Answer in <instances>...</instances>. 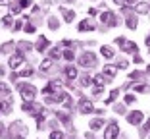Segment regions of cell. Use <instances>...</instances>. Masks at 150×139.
<instances>
[{
  "label": "cell",
  "instance_id": "obj_1",
  "mask_svg": "<svg viewBox=\"0 0 150 139\" xmlns=\"http://www.w3.org/2000/svg\"><path fill=\"white\" fill-rule=\"evenodd\" d=\"M19 91H21V97L25 99V101H33L37 95V89L33 87V85H19Z\"/></svg>",
  "mask_w": 150,
  "mask_h": 139
},
{
  "label": "cell",
  "instance_id": "obj_2",
  "mask_svg": "<svg viewBox=\"0 0 150 139\" xmlns=\"http://www.w3.org/2000/svg\"><path fill=\"white\" fill-rule=\"evenodd\" d=\"M118 133H119V126L115 122H110V126L104 131V139H118Z\"/></svg>",
  "mask_w": 150,
  "mask_h": 139
},
{
  "label": "cell",
  "instance_id": "obj_3",
  "mask_svg": "<svg viewBox=\"0 0 150 139\" xmlns=\"http://www.w3.org/2000/svg\"><path fill=\"white\" fill-rule=\"evenodd\" d=\"M8 64H10V68H12V70H18L19 66L23 64V54H21V52L12 54V56H10V62H8Z\"/></svg>",
  "mask_w": 150,
  "mask_h": 139
},
{
  "label": "cell",
  "instance_id": "obj_4",
  "mask_svg": "<svg viewBox=\"0 0 150 139\" xmlns=\"http://www.w3.org/2000/svg\"><path fill=\"white\" fill-rule=\"evenodd\" d=\"M81 66L83 68H89V66H94V62H96V56L92 54V52H85V54L81 56Z\"/></svg>",
  "mask_w": 150,
  "mask_h": 139
},
{
  "label": "cell",
  "instance_id": "obj_5",
  "mask_svg": "<svg viewBox=\"0 0 150 139\" xmlns=\"http://www.w3.org/2000/svg\"><path fill=\"white\" fill-rule=\"evenodd\" d=\"M100 19L104 23H108V25H115L118 23V19H115L114 12H110V10H106V12H102V16H100Z\"/></svg>",
  "mask_w": 150,
  "mask_h": 139
},
{
  "label": "cell",
  "instance_id": "obj_6",
  "mask_svg": "<svg viewBox=\"0 0 150 139\" xmlns=\"http://www.w3.org/2000/svg\"><path fill=\"white\" fill-rule=\"evenodd\" d=\"M142 112L141 110H135V112H131V114L127 116V120H129V124H133V126H137V124H141L142 122Z\"/></svg>",
  "mask_w": 150,
  "mask_h": 139
},
{
  "label": "cell",
  "instance_id": "obj_7",
  "mask_svg": "<svg viewBox=\"0 0 150 139\" xmlns=\"http://www.w3.org/2000/svg\"><path fill=\"white\" fill-rule=\"evenodd\" d=\"M23 110H25V112H29V114H39V112H41V106H39V104H33V102L31 101H25V104H23Z\"/></svg>",
  "mask_w": 150,
  "mask_h": 139
},
{
  "label": "cell",
  "instance_id": "obj_8",
  "mask_svg": "<svg viewBox=\"0 0 150 139\" xmlns=\"http://www.w3.org/2000/svg\"><path fill=\"white\" fill-rule=\"evenodd\" d=\"M115 72H118V68H115V66H104V75H106V81H112V79L115 77Z\"/></svg>",
  "mask_w": 150,
  "mask_h": 139
},
{
  "label": "cell",
  "instance_id": "obj_9",
  "mask_svg": "<svg viewBox=\"0 0 150 139\" xmlns=\"http://www.w3.org/2000/svg\"><path fill=\"white\" fill-rule=\"evenodd\" d=\"M79 110H81L83 114H89V112L94 110V106H92L91 101H81V102H79Z\"/></svg>",
  "mask_w": 150,
  "mask_h": 139
},
{
  "label": "cell",
  "instance_id": "obj_10",
  "mask_svg": "<svg viewBox=\"0 0 150 139\" xmlns=\"http://www.w3.org/2000/svg\"><path fill=\"white\" fill-rule=\"evenodd\" d=\"M89 29H92V23L89 21V19H83V21L79 23V31H89Z\"/></svg>",
  "mask_w": 150,
  "mask_h": 139
},
{
  "label": "cell",
  "instance_id": "obj_11",
  "mask_svg": "<svg viewBox=\"0 0 150 139\" xmlns=\"http://www.w3.org/2000/svg\"><path fill=\"white\" fill-rule=\"evenodd\" d=\"M46 46H48V39L41 37V39H39V43H37V50H41V52H42Z\"/></svg>",
  "mask_w": 150,
  "mask_h": 139
},
{
  "label": "cell",
  "instance_id": "obj_12",
  "mask_svg": "<svg viewBox=\"0 0 150 139\" xmlns=\"http://www.w3.org/2000/svg\"><path fill=\"white\" fill-rule=\"evenodd\" d=\"M104 81H106L104 75H94V77H92V83H94L96 87H102V85H104Z\"/></svg>",
  "mask_w": 150,
  "mask_h": 139
},
{
  "label": "cell",
  "instance_id": "obj_13",
  "mask_svg": "<svg viewBox=\"0 0 150 139\" xmlns=\"http://www.w3.org/2000/svg\"><path fill=\"white\" fill-rule=\"evenodd\" d=\"M100 52H102V56H106V58H112V56H114V50H112L110 46H102Z\"/></svg>",
  "mask_w": 150,
  "mask_h": 139
},
{
  "label": "cell",
  "instance_id": "obj_14",
  "mask_svg": "<svg viewBox=\"0 0 150 139\" xmlns=\"http://www.w3.org/2000/svg\"><path fill=\"white\" fill-rule=\"evenodd\" d=\"M118 95H119V91H118V89H114V91L110 93V97L106 99V104H110V102H114L115 99H118Z\"/></svg>",
  "mask_w": 150,
  "mask_h": 139
},
{
  "label": "cell",
  "instance_id": "obj_15",
  "mask_svg": "<svg viewBox=\"0 0 150 139\" xmlns=\"http://www.w3.org/2000/svg\"><path fill=\"white\" fill-rule=\"evenodd\" d=\"M123 50H125V52H137V45H135V43H125Z\"/></svg>",
  "mask_w": 150,
  "mask_h": 139
},
{
  "label": "cell",
  "instance_id": "obj_16",
  "mask_svg": "<svg viewBox=\"0 0 150 139\" xmlns=\"http://www.w3.org/2000/svg\"><path fill=\"white\" fill-rule=\"evenodd\" d=\"M102 124H104V122L100 120V118H96V120L91 122V128H92V130H100V128H102Z\"/></svg>",
  "mask_w": 150,
  "mask_h": 139
},
{
  "label": "cell",
  "instance_id": "obj_17",
  "mask_svg": "<svg viewBox=\"0 0 150 139\" xmlns=\"http://www.w3.org/2000/svg\"><path fill=\"white\" fill-rule=\"evenodd\" d=\"M48 87L52 89V93H56V91H60V89H62V83H60V81H50Z\"/></svg>",
  "mask_w": 150,
  "mask_h": 139
},
{
  "label": "cell",
  "instance_id": "obj_18",
  "mask_svg": "<svg viewBox=\"0 0 150 139\" xmlns=\"http://www.w3.org/2000/svg\"><path fill=\"white\" fill-rule=\"evenodd\" d=\"M50 66H52V60H50V58H44V60L41 62V70H42V72H44V70H48Z\"/></svg>",
  "mask_w": 150,
  "mask_h": 139
},
{
  "label": "cell",
  "instance_id": "obj_19",
  "mask_svg": "<svg viewBox=\"0 0 150 139\" xmlns=\"http://www.w3.org/2000/svg\"><path fill=\"white\" fill-rule=\"evenodd\" d=\"M65 75H68V77H77V68H68L65 70Z\"/></svg>",
  "mask_w": 150,
  "mask_h": 139
},
{
  "label": "cell",
  "instance_id": "obj_20",
  "mask_svg": "<svg viewBox=\"0 0 150 139\" xmlns=\"http://www.w3.org/2000/svg\"><path fill=\"white\" fill-rule=\"evenodd\" d=\"M146 10H148V4H146V2H141V4H137V12H139V14H144Z\"/></svg>",
  "mask_w": 150,
  "mask_h": 139
},
{
  "label": "cell",
  "instance_id": "obj_21",
  "mask_svg": "<svg viewBox=\"0 0 150 139\" xmlns=\"http://www.w3.org/2000/svg\"><path fill=\"white\" fill-rule=\"evenodd\" d=\"M31 74H33V68H25L21 74H18V75H19V77H29Z\"/></svg>",
  "mask_w": 150,
  "mask_h": 139
},
{
  "label": "cell",
  "instance_id": "obj_22",
  "mask_svg": "<svg viewBox=\"0 0 150 139\" xmlns=\"http://www.w3.org/2000/svg\"><path fill=\"white\" fill-rule=\"evenodd\" d=\"M50 139H64V133H62V131H52V133H50Z\"/></svg>",
  "mask_w": 150,
  "mask_h": 139
},
{
  "label": "cell",
  "instance_id": "obj_23",
  "mask_svg": "<svg viewBox=\"0 0 150 139\" xmlns=\"http://www.w3.org/2000/svg\"><path fill=\"white\" fill-rule=\"evenodd\" d=\"M91 81H92V79L89 77V75H85V77H81V85H83V87H87V85H91Z\"/></svg>",
  "mask_w": 150,
  "mask_h": 139
},
{
  "label": "cell",
  "instance_id": "obj_24",
  "mask_svg": "<svg viewBox=\"0 0 150 139\" xmlns=\"http://www.w3.org/2000/svg\"><path fill=\"white\" fill-rule=\"evenodd\" d=\"M0 93H2V95H10V89H8L6 83H0Z\"/></svg>",
  "mask_w": 150,
  "mask_h": 139
},
{
  "label": "cell",
  "instance_id": "obj_25",
  "mask_svg": "<svg viewBox=\"0 0 150 139\" xmlns=\"http://www.w3.org/2000/svg\"><path fill=\"white\" fill-rule=\"evenodd\" d=\"M0 110H2V112H8L10 110V102H0Z\"/></svg>",
  "mask_w": 150,
  "mask_h": 139
},
{
  "label": "cell",
  "instance_id": "obj_26",
  "mask_svg": "<svg viewBox=\"0 0 150 139\" xmlns=\"http://www.w3.org/2000/svg\"><path fill=\"white\" fill-rule=\"evenodd\" d=\"M135 91H137V93H146V91H148V87H146V85H137Z\"/></svg>",
  "mask_w": 150,
  "mask_h": 139
},
{
  "label": "cell",
  "instance_id": "obj_27",
  "mask_svg": "<svg viewBox=\"0 0 150 139\" xmlns=\"http://www.w3.org/2000/svg\"><path fill=\"white\" fill-rule=\"evenodd\" d=\"M73 56H75V54H73L71 50H65L64 52V58H65V60H73Z\"/></svg>",
  "mask_w": 150,
  "mask_h": 139
},
{
  "label": "cell",
  "instance_id": "obj_28",
  "mask_svg": "<svg viewBox=\"0 0 150 139\" xmlns=\"http://www.w3.org/2000/svg\"><path fill=\"white\" fill-rule=\"evenodd\" d=\"M73 16H75L73 12H65V21H68V23H71V21H73Z\"/></svg>",
  "mask_w": 150,
  "mask_h": 139
},
{
  "label": "cell",
  "instance_id": "obj_29",
  "mask_svg": "<svg viewBox=\"0 0 150 139\" xmlns=\"http://www.w3.org/2000/svg\"><path fill=\"white\" fill-rule=\"evenodd\" d=\"M37 122H39V128H41V124L44 122V114H42V112H39V114H37Z\"/></svg>",
  "mask_w": 150,
  "mask_h": 139
},
{
  "label": "cell",
  "instance_id": "obj_30",
  "mask_svg": "<svg viewBox=\"0 0 150 139\" xmlns=\"http://www.w3.org/2000/svg\"><path fill=\"white\" fill-rule=\"evenodd\" d=\"M2 23H4V25H12V16H6V18L2 19Z\"/></svg>",
  "mask_w": 150,
  "mask_h": 139
},
{
  "label": "cell",
  "instance_id": "obj_31",
  "mask_svg": "<svg viewBox=\"0 0 150 139\" xmlns=\"http://www.w3.org/2000/svg\"><path fill=\"white\" fill-rule=\"evenodd\" d=\"M50 56H52V58H60V50H58V48H52Z\"/></svg>",
  "mask_w": 150,
  "mask_h": 139
},
{
  "label": "cell",
  "instance_id": "obj_32",
  "mask_svg": "<svg viewBox=\"0 0 150 139\" xmlns=\"http://www.w3.org/2000/svg\"><path fill=\"white\" fill-rule=\"evenodd\" d=\"M25 33H35V27H33L31 23H27V25H25Z\"/></svg>",
  "mask_w": 150,
  "mask_h": 139
},
{
  "label": "cell",
  "instance_id": "obj_33",
  "mask_svg": "<svg viewBox=\"0 0 150 139\" xmlns=\"http://www.w3.org/2000/svg\"><path fill=\"white\" fill-rule=\"evenodd\" d=\"M27 48H31V45H27V43H19V50H27Z\"/></svg>",
  "mask_w": 150,
  "mask_h": 139
},
{
  "label": "cell",
  "instance_id": "obj_34",
  "mask_svg": "<svg viewBox=\"0 0 150 139\" xmlns=\"http://www.w3.org/2000/svg\"><path fill=\"white\" fill-rule=\"evenodd\" d=\"M29 4H31V0H21V2H19V8H27Z\"/></svg>",
  "mask_w": 150,
  "mask_h": 139
},
{
  "label": "cell",
  "instance_id": "obj_35",
  "mask_svg": "<svg viewBox=\"0 0 150 139\" xmlns=\"http://www.w3.org/2000/svg\"><path fill=\"white\" fill-rule=\"evenodd\" d=\"M127 25H129V27H131V29H135V27H137V21H135V19L131 18V19H129V21H127Z\"/></svg>",
  "mask_w": 150,
  "mask_h": 139
},
{
  "label": "cell",
  "instance_id": "obj_36",
  "mask_svg": "<svg viewBox=\"0 0 150 139\" xmlns=\"http://www.w3.org/2000/svg\"><path fill=\"white\" fill-rule=\"evenodd\" d=\"M19 10H21V8H19V6H12V16L19 14Z\"/></svg>",
  "mask_w": 150,
  "mask_h": 139
},
{
  "label": "cell",
  "instance_id": "obj_37",
  "mask_svg": "<svg viewBox=\"0 0 150 139\" xmlns=\"http://www.w3.org/2000/svg\"><path fill=\"white\" fill-rule=\"evenodd\" d=\"M133 101H135V97H133V95H127V97H125V102H127V104H131Z\"/></svg>",
  "mask_w": 150,
  "mask_h": 139
},
{
  "label": "cell",
  "instance_id": "obj_38",
  "mask_svg": "<svg viewBox=\"0 0 150 139\" xmlns=\"http://www.w3.org/2000/svg\"><path fill=\"white\" fill-rule=\"evenodd\" d=\"M127 66H129V62H119V64H118V68L125 70V68H127Z\"/></svg>",
  "mask_w": 150,
  "mask_h": 139
},
{
  "label": "cell",
  "instance_id": "obj_39",
  "mask_svg": "<svg viewBox=\"0 0 150 139\" xmlns=\"http://www.w3.org/2000/svg\"><path fill=\"white\" fill-rule=\"evenodd\" d=\"M58 118H60V120H64V122H68V116H65V114H60V112H58Z\"/></svg>",
  "mask_w": 150,
  "mask_h": 139
},
{
  "label": "cell",
  "instance_id": "obj_40",
  "mask_svg": "<svg viewBox=\"0 0 150 139\" xmlns=\"http://www.w3.org/2000/svg\"><path fill=\"white\" fill-rule=\"evenodd\" d=\"M131 4H137V0H125V6H131Z\"/></svg>",
  "mask_w": 150,
  "mask_h": 139
},
{
  "label": "cell",
  "instance_id": "obj_41",
  "mask_svg": "<svg viewBox=\"0 0 150 139\" xmlns=\"http://www.w3.org/2000/svg\"><path fill=\"white\" fill-rule=\"evenodd\" d=\"M114 2H115L118 6H125V0H114Z\"/></svg>",
  "mask_w": 150,
  "mask_h": 139
},
{
  "label": "cell",
  "instance_id": "obj_42",
  "mask_svg": "<svg viewBox=\"0 0 150 139\" xmlns=\"http://www.w3.org/2000/svg\"><path fill=\"white\" fill-rule=\"evenodd\" d=\"M10 4V0H0V6H8Z\"/></svg>",
  "mask_w": 150,
  "mask_h": 139
},
{
  "label": "cell",
  "instance_id": "obj_43",
  "mask_svg": "<svg viewBox=\"0 0 150 139\" xmlns=\"http://www.w3.org/2000/svg\"><path fill=\"white\" fill-rule=\"evenodd\" d=\"M146 43H148V45H150V37H148V39H146Z\"/></svg>",
  "mask_w": 150,
  "mask_h": 139
},
{
  "label": "cell",
  "instance_id": "obj_44",
  "mask_svg": "<svg viewBox=\"0 0 150 139\" xmlns=\"http://www.w3.org/2000/svg\"><path fill=\"white\" fill-rule=\"evenodd\" d=\"M14 139H21V137H14Z\"/></svg>",
  "mask_w": 150,
  "mask_h": 139
}]
</instances>
